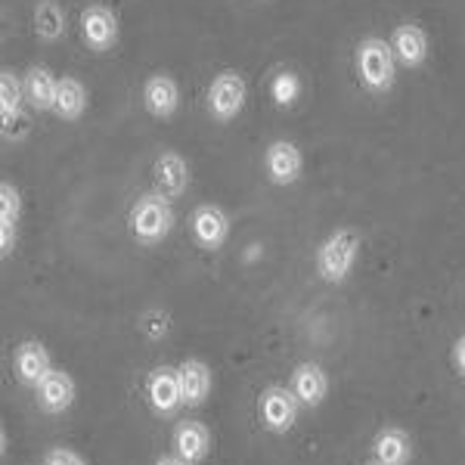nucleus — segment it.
<instances>
[{
	"label": "nucleus",
	"mask_w": 465,
	"mask_h": 465,
	"mask_svg": "<svg viewBox=\"0 0 465 465\" xmlns=\"http://www.w3.org/2000/svg\"><path fill=\"white\" fill-rule=\"evenodd\" d=\"M54 112L63 122H78L87 112V87L78 78H63L56 90V106Z\"/></svg>",
	"instance_id": "21"
},
{
	"label": "nucleus",
	"mask_w": 465,
	"mask_h": 465,
	"mask_svg": "<svg viewBox=\"0 0 465 465\" xmlns=\"http://www.w3.org/2000/svg\"><path fill=\"white\" fill-rule=\"evenodd\" d=\"M153 183L155 193H162L164 199H180L190 190V164L174 149H164V153L153 164Z\"/></svg>",
	"instance_id": "10"
},
{
	"label": "nucleus",
	"mask_w": 465,
	"mask_h": 465,
	"mask_svg": "<svg viewBox=\"0 0 465 465\" xmlns=\"http://www.w3.org/2000/svg\"><path fill=\"white\" fill-rule=\"evenodd\" d=\"M391 47L397 54V63L407 65V69H419L429 59V35L416 22H403V25L394 28Z\"/></svg>",
	"instance_id": "15"
},
{
	"label": "nucleus",
	"mask_w": 465,
	"mask_h": 465,
	"mask_svg": "<svg viewBox=\"0 0 465 465\" xmlns=\"http://www.w3.org/2000/svg\"><path fill=\"white\" fill-rule=\"evenodd\" d=\"M295 94H298V81L292 78V74H280V78H276V84H273L276 103H280V106H289V103L295 100Z\"/></svg>",
	"instance_id": "26"
},
{
	"label": "nucleus",
	"mask_w": 465,
	"mask_h": 465,
	"mask_svg": "<svg viewBox=\"0 0 465 465\" xmlns=\"http://www.w3.org/2000/svg\"><path fill=\"white\" fill-rule=\"evenodd\" d=\"M289 388L295 391V397L302 401L304 410H317L322 407V401L329 397V376L326 370H322L320 363H313V360H304V363H298L295 370H292V379H289Z\"/></svg>",
	"instance_id": "12"
},
{
	"label": "nucleus",
	"mask_w": 465,
	"mask_h": 465,
	"mask_svg": "<svg viewBox=\"0 0 465 465\" xmlns=\"http://www.w3.org/2000/svg\"><path fill=\"white\" fill-rule=\"evenodd\" d=\"M35 32L41 41H59L65 35V13L59 10L54 0H44L35 10Z\"/></svg>",
	"instance_id": "22"
},
{
	"label": "nucleus",
	"mask_w": 465,
	"mask_h": 465,
	"mask_svg": "<svg viewBox=\"0 0 465 465\" xmlns=\"http://www.w3.org/2000/svg\"><path fill=\"white\" fill-rule=\"evenodd\" d=\"M140 332L146 335L149 341H162L164 335L171 332V320H168V313L164 311H146L143 317H140Z\"/></svg>",
	"instance_id": "24"
},
{
	"label": "nucleus",
	"mask_w": 465,
	"mask_h": 465,
	"mask_svg": "<svg viewBox=\"0 0 465 465\" xmlns=\"http://www.w3.org/2000/svg\"><path fill=\"white\" fill-rule=\"evenodd\" d=\"M453 370L465 379V335L453 341Z\"/></svg>",
	"instance_id": "27"
},
{
	"label": "nucleus",
	"mask_w": 465,
	"mask_h": 465,
	"mask_svg": "<svg viewBox=\"0 0 465 465\" xmlns=\"http://www.w3.org/2000/svg\"><path fill=\"white\" fill-rule=\"evenodd\" d=\"M153 465H190V462H183L177 453H168V456H159V460H155Z\"/></svg>",
	"instance_id": "28"
},
{
	"label": "nucleus",
	"mask_w": 465,
	"mask_h": 465,
	"mask_svg": "<svg viewBox=\"0 0 465 465\" xmlns=\"http://www.w3.org/2000/svg\"><path fill=\"white\" fill-rule=\"evenodd\" d=\"M180 370V385H183V403L186 407H202V403L212 397V385H214V376H212V366L199 357H190L177 366Z\"/></svg>",
	"instance_id": "17"
},
{
	"label": "nucleus",
	"mask_w": 465,
	"mask_h": 465,
	"mask_svg": "<svg viewBox=\"0 0 465 465\" xmlns=\"http://www.w3.org/2000/svg\"><path fill=\"white\" fill-rule=\"evenodd\" d=\"M41 465H87V460L72 447H54V450H47V453H44Z\"/></svg>",
	"instance_id": "25"
},
{
	"label": "nucleus",
	"mask_w": 465,
	"mask_h": 465,
	"mask_svg": "<svg viewBox=\"0 0 465 465\" xmlns=\"http://www.w3.org/2000/svg\"><path fill=\"white\" fill-rule=\"evenodd\" d=\"M357 72H360V81H363L372 94L391 90L397 78V54H394L391 41L363 37V41L357 44Z\"/></svg>",
	"instance_id": "3"
},
{
	"label": "nucleus",
	"mask_w": 465,
	"mask_h": 465,
	"mask_svg": "<svg viewBox=\"0 0 465 465\" xmlns=\"http://www.w3.org/2000/svg\"><path fill=\"white\" fill-rule=\"evenodd\" d=\"M143 106L149 109V115L155 118H171L180 109V87L171 74H149L143 84Z\"/></svg>",
	"instance_id": "16"
},
{
	"label": "nucleus",
	"mask_w": 465,
	"mask_h": 465,
	"mask_svg": "<svg viewBox=\"0 0 465 465\" xmlns=\"http://www.w3.org/2000/svg\"><path fill=\"white\" fill-rule=\"evenodd\" d=\"M366 465H385V462H379V460H376V456H372V460H370V462H366Z\"/></svg>",
	"instance_id": "29"
},
{
	"label": "nucleus",
	"mask_w": 465,
	"mask_h": 465,
	"mask_svg": "<svg viewBox=\"0 0 465 465\" xmlns=\"http://www.w3.org/2000/svg\"><path fill=\"white\" fill-rule=\"evenodd\" d=\"M171 447H174V453L183 462L199 465L212 453V431H208V425L199 422V419H183V422H177Z\"/></svg>",
	"instance_id": "14"
},
{
	"label": "nucleus",
	"mask_w": 465,
	"mask_h": 465,
	"mask_svg": "<svg viewBox=\"0 0 465 465\" xmlns=\"http://www.w3.org/2000/svg\"><path fill=\"white\" fill-rule=\"evenodd\" d=\"M360 249H363V239H360L357 230L341 227V230L329 232L320 242L317 258H313L317 276L322 282H329V286H339V282H344L354 273V267L360 261Z\"/></svg>",
	"instance_id": "1"
},
{
	"label": "nucleus",
	"mask_w": 465,
	"mask_h": 465,
	"mask_svg": "<svg viewBox=\"0 0 465 465\" xmlns=\"http://www.w3.org/2000/svg\"><path fill=\"white\" fill-rule=\"evenodd\" d=\"M131 236L143 245H159L168 239V232L174 230V208L171 199H164L162 193H149V196L137 199L131 208Z\"/></svg>",
	"instance_id": "2"
},
{
	"label": "nucleus",
	"mask_w": 465,
	"mask_h": 465,
	"mask_svg": "<svg viewBox=\"0 0 465 465\" xmlns=\"http://www.w3.org/2000/svg\"><path fill=\"white\" fill-rule=\"evenodd\" d=\"M146 403L159 419H174L177 412L186 407L177 366L162 363V366H155V370L149 372V376H146Z\"/></svg>",
	"instance_id": "5"
},
{
	"label": "nucleus",
	"mask_w": 465,
	"mask_h": 465,
	"mask_svg": "<svg viewBox=\"0 0 465 465\" xmlns=\"http://www.w3.org/2000/svg\"><path fill=\"white\" fill-rule=\"evenodd\" d=\"M264 171L270 183L276 186H292L298 183L304 174V155L292 140H273L264 153Z\"/></svg>",
	"instance_id": "7"
},
{
	"label": "nucleus",
	"mask_w": 465,
	"mask_h": 465,
	"mask_svg": "<svg viewBox=\"0 0 465 465\" xmlns=\"http://www.w3.org/2000/svg\"><path fill=\"white\" fill-rule=\"evenodd\" d=\"M81 37L90 50L96 54H106V50L115 47L118 41V16L103 4H90L84 13H81Z\"/></svg>",
	"instance_id": "8"
},
{
	"label": "nucleus",
	"mask_w": 465,
	"mask_h": 465,
	"mask_svg": "<svg viewBox=\"0 0 465 465\" xmlns=\"http://www.w3.org/2000/svg\"><path fill=\"white\" fill-rule=\"evenodd\" d=\"M190 230L199 249L217 252L230 236V214L221 205H199L190 217Z\"/></svg>",
	"instance_id": "11"
},
{
	"label": "nucleus",
	"mask_w": 465,
	"mask_h": 465,
	"mask_svg": "<svg viewBox=\"0 0 465 465\" xmlns=\"http://www.w3.org/2000/svg\"><path fill=\"white\" fill-rule=\"evenodd\" d=\"M372 456L385 465H410L412 462V438L401 425H388L372 440Z\"/></svg>",
	"instance_id": "18"
},
{
	"label": "nucleus",
	"mask_w": 465,
	"mask_h": 465,
	"mask_svg": "<svg viewBox=\"0 0 465 465\" xmlns=\"http://www.w3.org/2000/svg\"><path fill=\"white\" fill-rule=\"evenodd\" d=\"M298 412H302V401L289 385H267L261 391L258 416L270 434H289L298 422Z\"/></svg>",
	"instance_id": "4"
},
{
	"label": "nucleus",
	"mask_w": 465,
	"mask_h": 465,
	"mask_svg": "<svg viewBox=\"0 0 465 465\" xmlns=\"http://www.w3.org/2000/svg\"><path fill=\"white\" fill-rule=\"evenodd\" d=\"M74 397H78L74 379L65 370H56V366L47 372V379L35 388L37 407H41V412H47V416H63V412H69Z\"/></svg>",
	"instance_id": "9"
},
{
	"label": "nucleus",
	"mask_w": 465,
	"mask_h": 465,
	"mask_svg": "<svg viewBox=\"0 0 465 465\" xmlns=\"http://www.w3.org/2000/svg\"><path fill=\"white\" fill-rule=\"evenodd\" d=\"M22 96H25V84H19V78L10 69L0 72V118L4 122L22 112Z\"/></svg>",
	"instance_id": "23"
},
{
	"label": "nucleus",
	"mask_w": 465,
	"mask_h": 465,
	"mask_svg": "<svg viewBox=\"0 0 465 465\" xmlns=\"http://www.w3.org/2000/svg\"><path fill=\"white\" fill-rule=\"evenodd\" d=\"M25 100L32 103V109L37 112H54L56 106V90H59V78L44 65H35L25 74Z\"/></svg>",
	"instance_id": "19"
},
{
	"label": "nucleus",
	"mask_w": 465,
	"mask_h": 465,
	"mask_svg": "<svg viewBox=\"0 0 465 465\" xmlns=\"http://www.w3.org/2000/svg\"><path fill=\"white\" fill-rule=\"evenodd\" d=\"M50 370H54V363H50V351L44 348L41 341L28 339L13 351V372H16L19 385H25L35 391V388L47 379Z\"/></svg>",
	"instance_id": "13"
},
{
	"label": "nucleus",
	"mask_w": 465,
	"mask_h": 465,
	"mask_svg": "<svg viewBox=\"0 0 465 465\" xmlns=\"http://www.w3.org/2000/svg\"><path fill=\"white\" fill-rule=\"evenodd\" d=\"M245 96H249V87H245V78L239 72H221L208 87V112L217 118L221 124L232 122V118L242 112Z\"/></svg>",
	"instance_id": "6"
},
{
	"label": "nucleus",
	"mask_w": 465,
	"mask_h": 465,
	"mask_svg": "<svg viewBox=\"0 0 465 465\" xmlns=\"http://www.w3.org/2000/svg\"><path fill=\"white\" fill-rule=\"evenodd\" d=\"M19 208H22L19 190L10 180H4V183H0V254H4V258L13 252V245H16Z\"/></svg>",
	"instance_id": "20"
}]
</instances>
